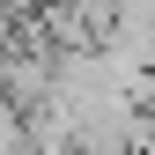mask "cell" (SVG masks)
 I'll return each instance as SVG.
<instances>
[{
  "label": "cell",
  "instance_id": "cell-2",
  "mask_svg": "<svg viewBox=\"0 0 155 155\" xmlns=\"http://www.w3.org/2000/svg\"><path fill=\"white\" fill-rule=\"evenodd\" d=\"M0 8H8V15H15V22H22V15H30V8H37V0H0Z\"/></svg>",
  "mask_w": 155,
  "mask_h": 155
},
{
  "label": "cell",
  "instance_id": "cell-1",
  "mask_svg": "<svg viewBox=\"0 0 155 155\" xmlns=\"http://www.w3.org/2000/svg\"><path fill=\"white\" fill-rule=\"evenodd\" d=\"M0 155H30V111L15 96H0Z\"/></svg>",
  "mask_w": 155,
  "mask_h": 155
}]
</instances>
